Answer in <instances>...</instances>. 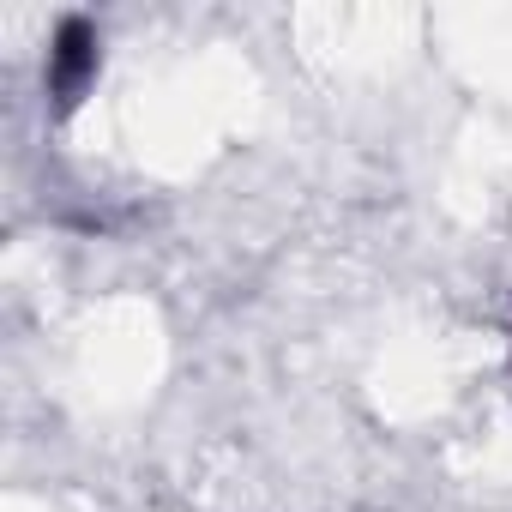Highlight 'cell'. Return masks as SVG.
I'll return each mask as SVG.
<instances>
[{
	"mask_svg": "<svg viewBox=\"0 0 512 512\" xmlns=\"http://www.w3.org/2000/svg\"><path fill=\"white\" fill-rule=\"evenodd\" d=\"M97 67H103V43H97V25L91 19H61L55 37H49V97L61 115H73L85 103V91L97 85Z\"/></svg>",
	"mask_w": 512,
	"mask_h": 512,
	"instance_id": "obj_1",
	"label": "cell"
}]
</instances>
